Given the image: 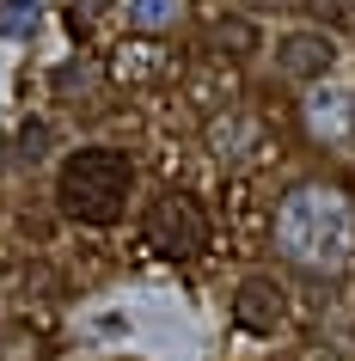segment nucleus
I'll return each mask as SVG.
<instances>
[{"label": "nucleus", "instance_id": "nucleus-1", "mask_svg": "<svg viewBox=\"0 0 355 361\" xmlns=\"http://www.w3.org/2000/svg\"><path fill=\"white\" fill-rule=\"evenodd\" d=\"M129 190H135V166L116 147H80L56 178L61 209L74 221H86V227H111L123 214V202H129Z\"/></svg>", "mask_w": 355, "mask_h": 361}, {"label": "nucleus", "instance_id": "nucleus-2", "mask_svg": "<svg viewBox=\"0 0 355 361\" xmlns=\"http://www.w3.org/2000/svg\"><path fill=\"white\" fill-rule=\"evenodd\" d=\"M349 221L355 214L325 190H294L282 209V245L300 264H337V251L349 245Z\"/></svg>", "mask_w": 355, "mask_h": 361}, {"label": "nucleus", "instance_id": "nucleus-3", "mask_svg": "<svg viewBox=\"0 0 355 361\" xmlns=\"http://www.w3.org/2000/svg\"><path fill=\"white\" fill-rule=\"evenodd\" d=\"M148 245L160 251V257H178V264H184V257H196V251L208 245L203 209H196L190 196H178V190L160 196V202L148 209Z\"/></svg>", "mask_w": 355, "mask_h": 361}, {"label": "nucleus", "instance_id": "nucleus-4", "mask_svg": "<svg viewBox=\"0 0 355 361\" xmlns=\"http://www.w3.org/2000/svg\"><path fill=\"white\" fill-rule=\"evenodd\" d=\"M276 61H282V74H288V80H318V74H331L337 43L325 37V31H294V37H282Z\"/></svg>", "mask_w": 355, "mask_h": 361}, {"label": "nucleus", "instance_id": "nucleus-5", "mask_svg": "<svg viewBox=\"0 0 355 361\" xmlns=\"http://www.w3.org/2000/svg\"><path fill=\"white\" fill-rule=\"evenodd\" d=\"M233 319H239L245 331H276L282 324V288L270 282V276H245L239 294H233Z\"/></svg>", "mask_w": 355, "mask_h": 361}, {"label": "nucleus", "instance_id": "nucleus-6", "mask_svg": "<svg viewBox=\"0 0 355 361\" xmlns=\"http://www.w3.org/2000/svg\"><path fill=\"white\" fill-rule=\"evenodd\" d=\"M43 25L37 0H0V37H31Z\"/></svg>", "mask_w": 355, "mask_h": 361}, {"label": "nucleus", "instance_id": "nucleus-7", "mask_svg": "<svg viewBox=\"0 0 355 361\" xmlns=\"http://www.w3.org/2000/svg\"><path fill=\"white\" fill-rule=\"evenodd\" d=\"M178 6H184V0H129V25L135 31H166V25L178 19Z\"/></svg>", "mask_w": 355, "mask_h": 361}, {"label": "nucleus", "instance_id": "nucleus-8", "mask_svg": "<svg viewBox=\"0 0 355 361\" xmlns=\"http://www.w3.org/2000/svg\"><path fill=\"white\" fill-rule=\"evenodd\" d=\"M43 147H49V129H43V123H25V129H19V147H13V153L31 166V159H43Z\"/></svg>", "mask_w": 355, "mask_h": 361}, {"label": "nucleus", "instance_id": "nucleus-9", "mask_svg": "<svg viewBox=\"0 0 355 361\" xmlns=\"http://www.w3.org/2000/svg\"><path fill=\"white\" fill-rule=\"evenodd\" d=\"M215 43H221V49L233 43V56H239V49H251V25H245V19H221V25H215Z\"/></svg>", "mask_w": 355, "mask_h": 361}, {"label": "nucleus", "instance_id": "nucleus-10", "mask_svg": "<svg viewBox=\"0 0 355 361\" xmlns=\"http://www.w3.org/2000/svg\"><path fill=\"white\" fill-rule=\"evenodd\" d=\"M111 0H68V13H74V25H86V19H98Z\"/></svg>", "mask_w": 355, "mask_h": 361}, {"label": "nucleus", "instance_id": "nucleus-11", "mask_svg": "<svg viewBox=\"0 0 355 361\" xmlns=\"http://www.w3.org/2000/svg\"><path fill=\"white\" fill-rule=\"evenodd\" d=\"M245 6H282V0H245Z\"/></svg>", "mask_w": 355, "mask_h": 361}]
</instances>
